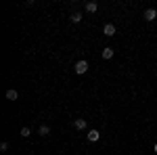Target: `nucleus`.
Here are the masks:
<instances>
[{
  "label": "nucleus",
  "mask_w": 157,
  "mask_h": 155,
  "mask_svg": "<svg viewBox=\"0 0 157 155\" xmlns=\"http://www.w3.org/2000/svg\"><path fill=\"white\" fill-rule=\"evenodd\" d=\"M155 17H157L155 9H147V11H145V19H147V21H155Z\"/></svg>",
  "instance_id": "nucleus-4"
},
{
  "label": "nucleus",
  "mask_w": 157,
  "mask_h": 155,
  "mask_svg": "<svg viewBox=\"0 0 157 155\" xmlns=\"http://www.w3.org/2000/svg\"><path fill=\"white\" fill-rule=\"evenodd\" d=\"M29 134H32V130H29L27 126H23V128H21V132H19V136H21V138H29Z\"/></svg>",
  "instance_id": "nucleus-10"
},
{
  "label": "nucleus",
  "mask_w": 157,
  "mask_h": 155,
  "mask_svg": "<svg viewBox=\"0 0 157 155\" xmlns=\"http://www.w3.org/2000/svg\"><path fill=\"white\" fill-rule=\"evenodd\" d=\"M6 149H9V143H6V141H4V143H0V151H6Z\"/></svg>",
  "instance_id": "nucleus-12"
},
{
  "label": "nucleus",
  "mask_w": 157,
  "mask_h": 155,
  "mask_svg": "<svg viewBox=\"0 0 157 155\" xmlns=\"http://www.w3.org/2000/svg\"><path fill=\"white\" fill-rule=\"evenodd\" d=\"M111 57H113V48L105 46V48H103V59H111Z\"/></svg>",
  "instance_id": "nucleus-7"
},
{
  "label": "nucleus",
  "mask_w": 157,
  "mask_h": 155,
  "mask_svg": "<svg viewBox=\"0 0 157 155\" xmlns=\"http://www.w3.org/2000/svg\"><path fill=\"white\" fill-rule=\"evenodd\" d=\"M73 69H75V73H78V76H82V73H86V72H88V61L80 59L78 63H75V67H73Z\"/></svg>",
  "instance_id": "nucleus-1"
},
{
  "label": "nucleus",
  "mask_w": 157,
  "mask_h": 155,
  "mask_svg": "<svg viewBox=\"0 0 157 155\" xmlns=\"http://www.w3.org/2000/svg\"><path fill=\"white\" fill-rule=\"evenodd\" d=\"M97 9H98L97 2H86V11L88 13H97Z\"/></svg>",
  "instance_id": "nucleus-9"
},
{
  "label": "nucleus",
  "mask_w": 157,
  "mask_h": 155,
  "mask_svg": "<svg viewBox=\"0 0 157 155\" xmlns=\"http://www.w3.org/2000/svg\"><path fill=\"white\" fill-rule=\"evenodd\" d=\"M6 99H9V101H17V99H19V92H17L15 88H11V90H6Z\"/></svg>",
  "instance_id": "nucleus-6"
},
{
  "label": "nucleus",
  "mask_w": 157,
  "mask_h": 155,
  "mask_svg": "<svg viewBox=\"0 0 157 155\" xmlns=\"http://www.w3.org/2000/svg\"><path fill=\"white\" fill-rule=\"evenodd\" d=\"M98 138H101V132L98 130H88V141L90 143H97Z\"/></svg>",
  "instance_id": "nucleus-3"
},
{
  "label": "nucleus",
  "mask_w": 157,
  "mask_h": 155,
  "mask_svg": "<svg viewBox=\"0 0 157 155\" xmlns=\"http://www.w3.org/2000/svg\"><path fill=\"white\" fill-rule=\"evenodd\" d=\"M103 34H105V36H113V34H115V25L107 23L105 27H103Z\"/></svg>",
  "instance_id": "nucleus-5"
},
{
  "label": "nucleus",
  "mask_w": 157,
  "mask_h": 155,
  "mask_svg": "<svg viewBox=\"0 0 157 155\" xmlns=\"http://www.w3.org/2000/svg\"><path fill=\"white\" fill-rule=\"evenodd\" d=\"M69 19H71V23H80V21H82V13H71Z\"/></svg>",
  "instance_id": "nucleus-11"
},
{
  "label": "nucleus",
  "mask_w": 157,
  "mask_h": 155,
  "mask_svg": "<svg viewBox=\"0 0 157 155\" xmlns=\"http://www.w3.org/2000/svg\"><path fill=\"white\" fill-rule=\"evenodd\" d=\"M153 151H155V153H157V143H155V147H153Z\"/></svg>",
  "instance_id": "nucleus-13"
},
{
  "label": "nucleus",
  "mask_w": 157,
  "mask_h": 155,
  "mask_svg": "<svg viewBox=\"0 0 157 155\" xmlns=\"http://www.w3.org/2000/svg\"><path fill=\"white\" fill-rule=\"evenodd\" d=\"M38 134H40V136H48V134H50V128H48V126H44V124H42V126L38 128Z\"/></svg>",
  "instance_id": "nucleus-8"
},
{
  "label": "nucleus",
  "mask_w": 157,
  "mask_h": 155,
  "mask_svg": "<svg viewBox=\"0 0 157 155\" xmlns=\"http://www.w3.org/2000/svg\"><path fill=\"white\" fill-rule=\"evenodd\" d=\"M73 126H75V130L82 132V130H86V128H88V122H86L84 118H78L75 122H73Z\"/></svg>",
  "instance_id": "nucleus-2"
}]
</instances>
